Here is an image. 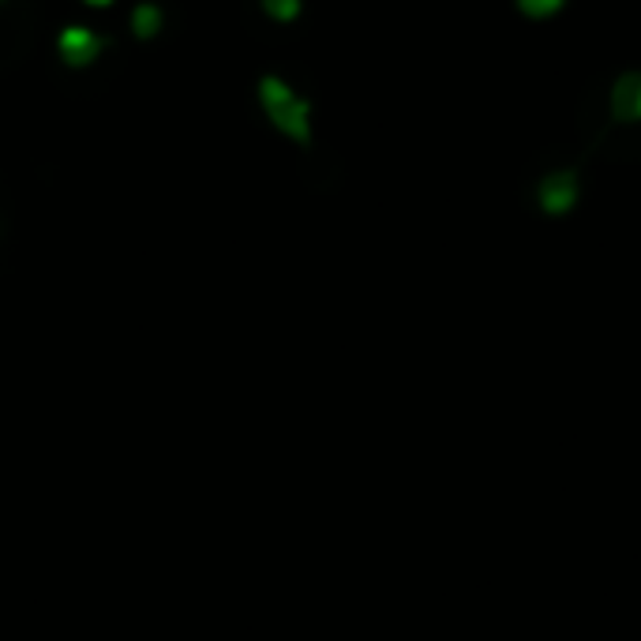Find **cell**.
Wrapping results in <instances>:
<instances>
[{
    "label": "cell",
    "instance_id": "cell-1",
    "mask_svg": "<svg viewBox=\"0 0 641 641\" xmlns=\"http://www.w3.org/2000/svg\"><path fill=\"white\" fill-rule=\"evenodd\" d=\"M259 102H263V113L270 117V124L278 128V132H286L289 140H297L300 146H311V106L305 95H297L281 76H263Z\"/></svg>",
    "mask_w": 641,
    "mask_h": 641
},
{
    "label": "cell",
    "instance_id": "cell-2",
    "mask_svg": "<svg viewBox=\"0 0 641 641\" xmlns=\"http://www.w3.org/2000/svg\"><path fill=\"white\" fill-rule=\"evenodd\" d=\"M109 45L106 34L90 31L84 23H68L64 31L57 34V53L64 64H71V68H84V64H95L98 53H102Z\"/></svg>",
    "mask_w": 641,
    "mask_h": 641
},
{
    "label": "cell",
    "instance_id": "cell-3",
    "mask_svg": "<svg viewBox=\"0 0 641 641\" xmlns=\"http://www.w3.org/2000/svg\"><path fill=\"white\" fill-rule=\"evenodd\" d=\"M611 117L616 121H641V71H622L611 84Z\"/></svg>",
    "mask_w": 641,
    "mask_h": 641
},
{
    "label": "cell",
    "instance_id": "cell-4",
    "mask_svg": "<svg viewBox=\"0 0 641 641\" xmlns=\"http://www.w3.org/2000/svg\"><path fill=\"white\" fill-rule=\"evenodd\" d=\"M578 199V173L563 169V173H548L544 185H540V203L548 210H566Z\"/></svg>",
    "mask_w": 641,
    "mask_h": 641
},
{
    "label": "cell",
    "instance_id": "cell-5",
    "mask_svg": "<svg viewBox=\"0 0 641 641\" xmlns=\"http://www.w3.org/2000/svg\"><path fill=\"white\" fill-rule=\"evenodd\" d=\"M132 31L140 34V38L158 34L162 31V4H154V0H140V4L132 8Z\"/></svg>",
    "mask_w": 641,
    "mask_h": 641
},
{
    "label": "cell",
    "instance_id": "cell-6",
    "mask_svg": "<svg viewBox=\"0 0 641 641\" xmlns=\"http://www.w3.org/2000/svg\"><path fill=\"white\" fill-rule=\"evenodd\" d=\"M263 12L270 15V20L278 23H292L300 15V8H305V0H259Z\"/></svg>",
    "mask_w": 641,
    "mask_h": 641
},
{
    "label": "cell",
    "instance_id": "cell-7",
    "mask_svg": "<svg viewBox=\"0 0 641 641\" xmlns=\"http://www.w3.org/2000/svg\"><path fill=\"white\" fill-rule=\"evenodd\" d=\"M518 8L529 15H552L555 8H563V0H518Z\"/></svg>",
    "mask_w": 641,
    "mask_h": 641
},
{
    "label": "cell",
    "instance_id": "cell-8",
    "mask_svg": "<svg viewBox=\"0 0 641 641\" xmlns=\"http://www.w3.org/2000/svg\"><path fill=\"white\" fill-rule=\"evenodd\" d=\"M87 4H95V8H109L113 0H87Z\"/></svg>",
    "mask_w": 641,
    "mask_h": 641
}]
</instances>
